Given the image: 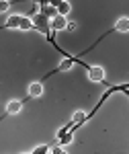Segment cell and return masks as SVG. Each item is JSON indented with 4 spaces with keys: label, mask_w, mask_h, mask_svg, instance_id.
<instances>
[{
    "label": "cell",
    "mask_w": 129,
    "mask_h": 154,
    "mask_svg": "<svg viewBox=\"0 0 129 154\" xmlns=\"http://www.w3.org/2000/svg\"><path fill=\"white\" fill-rule=\"evenodd\" d=\"M43 95V82H31V86H29V99H33V97H41Z\"/></svg>",
    "instance_id": "obj_9"
},
{
    "label": "cell",
    "mask_w": 129,
    "mask_h": 154,
    "mask_svg": "<svg viewBox=\"0 0 129 154\" xmlns=\"http://www.w3.org/2000/svg\"><path fill=\"white\" fill-rule=\"evenodd\" d=\"M47 150H49V146H47V144H43V146H39L37 150H33V154H43V152H47Z\"/></svg>",
    "instance_id": "obj_11"
},
{
    "label": "cell",
    "mask_w": 129,
    "mask_h": 154,
    "mask_svg": "<svg viewBox=\"0 0 129 154\" xmlns=\"http://www.w3.org/2000/svg\"><path fill=\"white\" fill-rule=\"evenodd\" d=\"M88 78L92 82H105V70L100 66H88Z\"/></svg>",
    "instance_id": "obj_4"
},
{
    "label": "cell",
    "mask_w": 129,
    "mask_h": 154,
    "mask_svg": "<svg viewBox=\"0 0 129 154\" xmlns=\"http://www.w3.org/2000/svg\"><path fill=\"white\" fill-rule=\"evenodd\" d=\"M66 29H68V31H74V29H76V23H68V27H66Z\"/></svg>",
    "instance_id": "obj_12"
},
{
    "label": "cell",
    "mask_w": 129,
    "mask_h": 154,
    "mask_svg": "<svg viewBox=\"0 0 129 154\" xmlns=\"http://www.w3.org/2000/svg\"><path fill=\"white\" fill-rule=\"evenodd\" d=\"M111 31H113V33H115V31H117V33H127V31H129V19H127V17L119 19L117 23H115V27H113Z\"/></svg>",
    "instance_id": "obj_8"
},
{
    "label": "cell",
    "mask_w": 129,
    "mask_h": 154,
    "mask_svg": "<svg viewBox=\"0 0 129 154\" xmlns=\"http://www.w3.org/2000/svg\"><path fill=\"white\" fill-rule=\"evenodd\" d=\"M49 27H51V33H58V31H64L66 27H68V21H66V17H56V19H51L49 21Z\"/></svg>",
    "instance_id": "obj_6"
},
{
    "label": "cell",
    "mask_w": 129,
    "mask_h": 154,
    "mask_svg": "<svg viewBox=\"0 0 129 154\" xmlns=\"http://www.w3.org/2000/svg\"><path fill=\"white\" fill-rule=\"evenodd\" d=\"M51 6H56V11H58L59 17H66V14L72 11V4L66 2V0H51Z\"/></svg>",
    "instance_id": "obj_5"
},
{
    "label": "cell",
    "mask_w": 129,
    "mask_h": 154,
    "mask_svg": "<svg viewBox=\"0 0 129 154\" xmlns=\"http://www.w3.org/2000/svg\"><path fill=\"white\" fill-rule=\"evenodd\" d=\"M2 29H21V31H31V29H35V27H33V21H31L29 17L12 14V17H8V21L0 27V31H2Z\"/></svg>",
    "instance_id": "obj_1"
},
{
    "label": "cell",
    "mask_w": 129,
    "mask_h": 154,
    "mask_svg": "<svg viewBox=\"0 0 129 154\" xmlns=\"http://www.w3.org/2000/svg\"><path fill=\"white\" fill-rule=\"evenodd\" d=\"M10 8V2L8 0H0V12H6Z\"/></svg>",
    "instance_id": "obj_10"
},
{
    "label": "cell",
    "mask_w": 129,
    "mask_h": 154,
    "mask_svg": "<svg viewBox=\"0 0 129 154\" xmlns=\"http://www.w3.org/2000/svg\"><path fill=\"white\" fill-rule=\"evenodd\" d=\"M39 6H41V8H39V12H41L43 17H47L49 21L58 17V11H56V6H51V2H49V4H47V2H41Z\"/></svg>",
    "instance_id": "obj_7"
},
{
    "label": "cell",
    "mask_w": 129,
    "mask_h": 154,
    "mask_svg": "<svg viewBox=\"0 0 129 154\" xmlns=\"http://www.w3.org/2000/svg\"><path fill=\"white\" fill-rule=\"evenodd\" d=\"M29 19L33 21V27H35L37 31L45 33V37L51 35V27H49V19H47V17H43L41 12H33V14H31Z\"/></svg>",
    "instance_id": "obj_2"
},
{
    "label": "cell",
    "mask_w": 129,
    "mask_h": 154,
    "mask_svg": "<svg viewBox=\"0 0 129 154\" xmlns=\"http://www.w3.org/2000/svg\"><path fill=\"white\" fill-rule=\"evenodd\" d=\"M27 101H29V97H25V99H21V101H10V103L6 105V109H4V113L0 115V121L6 119V117H10V115H14V113H19Z\"/></svg>",
    "instance_id": "obj_3"
}]
</instances>
